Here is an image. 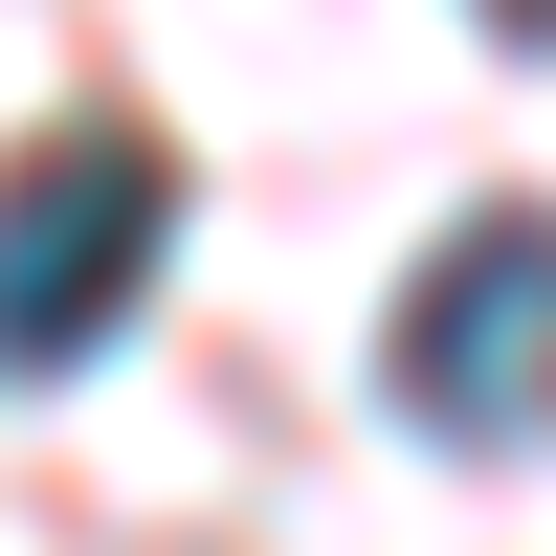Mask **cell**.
Segmentation results:
<instances>
[{"label": "cell", "mask_w": 556, "mask_h": 556, "mask_svg": "<svg viewBox=\"0 0 556 556\" xmlns=\"http://www.w3.org/2000/svg\"><path fill=\"white\" fill-rule=\"evenodd\" d=\"M401 401L445 445H556V201H490L401 290Z\"/></svg>", "instance_id": "cell-1"}, {"label": "cell", "mask_w": 556, "mask_h": 556, "mask_svg": "<svg viewBox=\"0 0 556 556\" xmlns=\"http://www.w3.org/2000/svg\"><path fill=\"white\" fill-rule=\"evenodd\" d=\"M156 290V156L134 134H45L23 156V245H0V356L23 379H89V334Z\"/></svg>", "instance_id": "cell-2"}, {"label": "cell", "mask_w": 556, "mask_h": 556, "mask_svg": "<svg viewBox=\"0 0 556 556\" xmlns=\"http://www.w3.org/2000/svg\"><path fill=\"white\" fill-rule=\"evenodd\" d=\"M490 23H513V45H556V0H490Z\"/></svg>", "instance_id": "cell-3"}]
</instances>
